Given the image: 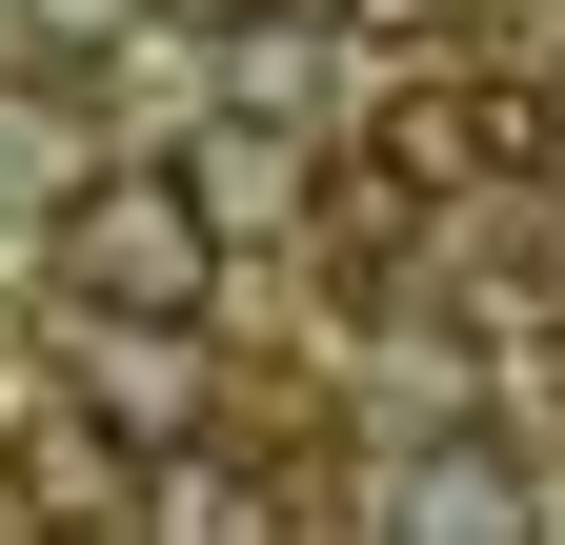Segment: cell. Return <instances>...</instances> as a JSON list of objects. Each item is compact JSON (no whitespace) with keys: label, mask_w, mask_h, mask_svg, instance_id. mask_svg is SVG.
I'll list each match as a JSON object with an SVG mask.
<instances>
[{"label":"cell","mask_w":565,"mask_h":545,"mask_svg":"<svg viewBox=\"0 0 565 545\" xmlns=\"http://www.w3.org/2000/svg\"><path fill=\"white\" fill-rule=\"evenodd\" d=\"M182 344H202V323H82V303H61V384H82L121 445H182V404H202Z\"/></svg>","instance_id":"cell-4"},{"label":"cell","mask_w":565,"mask_h":545,"mask_svg":"<svg viewBox=\"0 0 565 545\" xmlns=\"http://www.w3.org/2000/svg\"><path fill=\"white\" fill-rule=\"evenodd\" d=\"M182 202L223 243H282V223H303V142H282V121H202V142H182Z\"/></svg>","instance_id":"cell-6"},{"label":"cell","mask_w":565,"mask_h":545,"mask_svg":"<svg viewBox=\"0 0 565 545\" xmlns=\"http://www.w3.org/2000/svg\"><path fill=\"white\" fill-rule=\"evenodd\" d=\"M223 263H243V243L182 202V162H82V182L41 202V284L82 303V323H202Z\"/></svg>","instance_id":"cell-1"},{"label":"cell","mask_w":565,"mask_h":545,"mask_svg":"<svg viewBox=\"0 0 565 545\" xmlns=\"http://www.w3.org/2000/svg\"><path fill=\"white\" fill-rule=\"evenodd\" d=\"M364 525H445V545H484V525H545V485H525L484 425H445V445H404L384 485H364Z\"/></svg>","instance_id":"cell-5"},{"label":"cell","mask_w":565,"mask_h":545,"mask_svg":"<svg viewBox=\"0 0 565 545\" xmlns=\"http://www.w3.org/2000/svg\"><path fill=\"white\" fill-rule=\"evenodd\" d=\"M0 525H141V445L102 425L82 384H61V404H21V425H0Z\"/></svg>","instance_id":"cell-3"},{"label":"cell","mask_w":565,"mask_h":545,"mask_svg":"<svg viewBox=\"0 0 565 545\" xmlns=\"http://www.w3.org/2000/svg\"><path fill=\"white\" fill-rule=\"evenodd\" d=\"M545 162H565V101L505 82V61H484V82L424 61V82H384V121H364V182L404 202V223H445V202H484V182H545Z\"/></svg>","instance_id":"cell-2"}]
</instances>
